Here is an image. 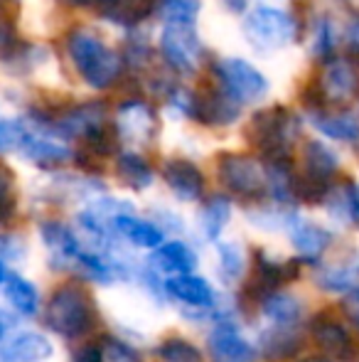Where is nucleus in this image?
I'll list each match as a JSON object with an SVG mask.
<instances>
[{"instance_id":"nucleus-1","label":"nucleus","mask_w":359,"mask_h":362,"mask_svg":"<svg viewBox=\"0 0 359 362\" xmlns=\"http://www.w3.org/2000/svg\"><path fill=\"white\" fill-rule=\"evenodd\" d=\"M67 54L79 79L96 91L111 89L123 72V59L91 30L77 28L67 35Z\"/></svg>"},{"instance_id":"nucleus-2","label":"nucleus","mask_w":359,"mask_h":362,"mask_svg":"<svg viewBox=\"0 0 359 362\" xmlns=\"http://www.w3.org/2000/svg\"><path fill=\"white\" fill-rule=\"evenodd\" d=\"M44 323L52 333L67 340L87 335L96 323V305L89 291L79 284H64L49 296Z\"/></svg>"},{"instance_id":"nucleus-3","label":"nucleus","mask_w":359,"mask_h":362,"mask_svg":"<svg viewBox=\"0 0 359 362\" xmlns=\"http://www.w3.org/2000/svg\"><path fill=\"white\" fill-rule=\"evenodd\" d=\"M296 134L298 121L286 106H271V109L256 111L246 124V141L266 158V163L291 160Z\"/></svg>"},{"instance_id":"nucleus-4","label":"nucleus","mask_w":359,"mask_h":362,"mask_svg":"<svg viewBox=\"0 0 359 362\" xmlns=\"http://www.w3.org/2000/svg\"><path fill=\"white\" fill-rule=\"evenodd\" d=\"M244 35L256 49L273 52V49L286 47L298 37V23L293 15L283 13V10L259 5L251 13H246Z\"/></svg>"},{"instance_id":"nucleus-5","label":"nucleus","mask_w":359,"mask_h":362,"mask_svg":"<svg viewBox=\"0 0 359 362\" xmlns=\"http://www.w3.org/2000/svg\"><path fill=\"white\" fill-rule=\"evenodd\" d=\"M214 76L219 81V89L239 106L254 104V101L264 99L269 91V79L246 59H219L214 64Z\"/></svg>"},{"instance_id":"nucleus-6","label":"nucleus","mask_w":359,"mask_h":362,"mask_svg":"<svg viewBox=\"0 0 359 362\" xmlns=\"http://www.w3.org/2000/svg\"><path fill=\"white\" fill-rule=\"evenodd\" d=\"M219 182L244 200H261L266 195V170L259 160L241 153H221L217 158Z\"/></svg>"},{"instance_id":"nucleus-7","label":"nucleus","mask_w":359,"mask_h":362,"mask_svg":"<svg viewBox=\"0 0 359 362\" xmlns=\"http://www.w3.org/2000/svg\"><path fill=\"white\" fill-rule=\"evenodd\" d=\"M160 49L165 62L180 74H195L205 59V47L195 25H165L160 35Z\"/></svg>"},{"instance_id":"nucleus-8","label":"nucleus","mask_w":359,"mask_h":362,"mask_svg":"<svg viewBox=\"0 0 359 362\" xmlns=\"http://www.w3.org/2000/svg\"><path fill=\"white\" fill-rule=\"evenodd\" d=\"M315 86L322 106H347L359 99V69L347 57H330Z\"/></svg>"},{"instance_id":"nucleus-9","label":"nucleus","mask_w":359,"mask_h":362,"mask_svg":"<svg viewBox=\"0 0 359 362\" xmlns=\"http://www.w3.org/2000/svg\"><path fill=\"white\" fill-rule=\"evenodd\" d=\"M39 237H42V244L49 252V259H52L54 267L59 269L77 267L84 249L79 237L67 224L57 222V219H47V222L39 224Z\"/></svg>"},{"instance_id":"nucleus-10","label":"nucleus","mask_w":359,"mask_h":362,"mask_svg":"<svg viewBox=\"0 0 359 362\" xmlns=\"http://www.w3.org/2000/svg\"><path fill=\"white\" fill-rule=\"evenodd\" d=\"M158 131L155 111L145 101H123L118 106V124L116 134L118 139L133 141V144H148Z\"/></svg>"},{"instance_id":"nucleus-11","label":"nucleus","mask_w":359,"mask_h":362,"mask_svg":"<svg viewBox=\"0 0 359 362\" xmlns=\"http://www.w3.org/2000/svg\"><path fill=\"white\" fill-rule=\"evenodd\" d=\"M312 340L317 343V348L327 355L330 360H352L355 355V343H352V335L340 320L330 318V315H317L310 325Z\"/></svg>"},{"instance_id":"nucleus-12","label":"nucleus","mask_w":359,"mask_h":362,"mask_svg":"<svg viewBox=\"0 0 359 362\" xmlns=\"http://www.w3.org/2000/svg\"><path fill=\"white\" fill-rule=\"evenodd\" d=\"M239 111H241V106L234 104V101L217 86V89H207V91H202V94H195L190 116L205 126H229L239 119Z\"/></svg>"},{"instance_id":"nucleus-13","label":"nucleus","mask_w":359,"mask_h":362,"mask_svg":"<svg viewBox=\"0 0 359 362\" xmlns=\"http://www.w3.org/2000/svg\"><path fill=\"white\" fill-rule=\"evenodd\" d=\"M163 180L175 192V197L185 202H195L205 195V175L187 158H170L163 165Z\"/></svg>"},{"instance_id":"nucleus-14","label":"nucleus","mask_w":359,"mask_h":362,"mask_svg":"<svg viewBox=\"0 0 359 362\" xmlns=\"http://www.w3.org/2000/svg\"><path fill=\"white\" fill-rule=\"evenodd\" d=\"M209 355L214 362H254L256 348L231 323H219L209 333Z\"/></svg>"},{"instance_id":"nucleus-15","label":"nucleus","mask_w":359,"mask_h":362,"mask_svg":"<svg viewBox=\"0 0 359 362\" xmlns=\"http://www.w3.org/2000/svg\"><path fill=\"white\" fill-rule=\"evenodd\" d=\"M18 153H23L25 160L42 168V170H54V168H62L64 163L72 160V151L67 146L59 144L52 136L35 134V131H28Z\"/></svg>"},{"instance_id":"nucleus-16","label":"nucleus","mask_w":359,"mask_h":362,"mask_svg":"<svg viewBox=\"0 0 359 362\" xmlns=\"http://www.w3.org/2000/svg\"><path fill=\"white\" fill-rule=\"evenodd\" d=\"M52 355V343L42 333H18L0 343V362H42Z\"/></svg>"},{"instance_id":"nucleus-17","label":"nucleus","mask_w":359,"mask_h":362,"mask_svg":"<svg viewBox=\"0 0 359 362\" xmlns=\"http://www.w3.org/2000/svg\"><path fill=\"white\" fill-rule=\"evenodd\" d=\"M111 227L114 234L128 239L133 247H143V249H158L160 244H165V234L160 227H155L153 222H145L138 219L133 212H123V215H116L111 219Z\"/></svg>"},{"instance_id":"nucleus-18","label":"nucleus","mask_w":359,"mask_h":362,"mask_svg":"<svg viewBox=\"0 0 359 362\" xmlns=\"http://www.w3.org/2000/svg\"><path fill=\"white\" fill-rule=\"evenodd\" d=\"M99 15L118 28H135L155 10V0H99Z\"/></svg>"},{"instance_id":"nucleus-19","label":"nucleus","mask_w":359,"mask_h":362,"mask_svg":"<svg viewBox=\"0 0 359 362\" xmlns=\"http://www.w3.org/2000/svg\"><path fill=\"white\" fill-rule=\"evenodd\" d=\"M165 291L173 296L175 300L192 308H212L217 300L214 288L205 281V279L195 276V274H185V276H175L165 281Z\"/></svg>"},{"instance_id":"nucleus-20","label":"nucleus","mask_w":359,"mask_h":362,"mask_svg":"<svg viewBox=\"0 0 359 362\" xmlns=\"http://www.w3.org/2000/svg\"><path fill=\"white\" fill-rule=\"evenodd\" d=\"M340 160L335 151L327 148L322 141H308L303 146V177H310L317 182H330V177L337 173Z\"/></svg>"},{"instance_id":"nucleus-21","label":"nucleus","mask_w":359,"mask_h":362,"mask_svg":"<svg viewBox=\"0 0 359 362\" xmlns=\"http://www.w3.org/2000/svg\"><path fill=\"white\" fill-rule=\"evenodd\" d=\"M291 239H293V247L298 249V254L303 259H310V262H315L332 242L327 229H322L315 222H308V219H293Z\"/></svg>"},{"instance_id":"nucleus-22","label":"nucleus","mask_w":359,"mask_h":362,"mask_svg":"<svg viewBox=\"0 0 359 362\" xmlns=\"http://www.w3.org/2000/svg\"><path fill=\"white\" fill-rule=\"evenodd\" d=\"M261 310H264V315L273 323V328L296 330L298 320L303 318L300 300L291 293H281V291H273L271 296H266L261 300Z\"/></svg>"},{"instance_id":"nucleus-23","label":"nucleus","mask_w":359,"mask_h":362,"mask_svg":"<svg viewBox=\"0 0 359 362\" xmlns=\"http://www.w3.org/2000/svg\"><path fill=\"white\" fill-rule=\"evenodd\" d=\"M116 175L130 190H145L153 182V168L143 156L133 151H123L116 158Z\"/></svg>"},{"instance_id":"nucleus-24","label":"nucleus","mask_w":359,"mask_h":362,"mask_svg":"<svg viewBox=\"0 0 359 362\" xmlns=\"http://www.w3.org/2000/svg\"><path fill=\"white\" fill-rule=\"evenodd\" d=\"M153 264L160 269V272L185 276V274H190L192 269L197 267V257L185 242H168V244H160V247L155 249Z\"/></svg>"},{"instance_id":"nucleus-25","label":"nucleus","mask_w":359,"mask_h":362,"mask_svg":"<svg viewBox=\"0 0 359 362\" xmlns=\"http://www.w3.org/2000/svg\"><path fill=\"white\" fill-rule=\"evenodd\" d=\"M312 126L327 139L342 141V144H359V121L352 119L350 114L317 111V114H312Z\"/></svg>"},{"instance_id":"nucleus-26","label":"nucleus","mask_w":359,"mask_h":362,"mask_svg":"<svg viewBox=\"0 0 359 362\" xmlns=\"http://www.w3.org/2000/svg\"><path fill=\"white\" fill-rule=\"evenodd\" d=\"M229 217H231L229 200H226V197H221V195L209 197V200L205 202V207H202V212H200L202 232H205L209 239H217L221 232H224Z\"/></svg>"},{"instance_id":"nucleus-27","label":"nucleus","mask_w":359,"mask_h":362,"mask_svg":"<svg viewBox=\"0 0 359 362\" xmlns=\"http://www.w3.org/2000/svg\"><path fill=\"white\" fill-rule=\"evenodd\" d=\"M261 348H264V353L269 355L271 360H283V358L296 355L298 348H300V343H298L296 330L271 328L261 335Z\"/></svg>"},{"instance_id":"nucleus-28","label":"nucleus","mask_w":359,"mask_h":362,"mask_svg":"<svg viewBox=\"0 0 359 362\" xmlns=\"http://www.w3.org/2000/svg\"><path fill=\"white\" fill-rule=\"evenodd\" d=\"M202 0H160L158 13L165 25H197Z\"/></svg>"},{"instance_id":"nucleus-29","label":"nucleus","mask_w":359,"mask_h":362,"mask_svg":"<svg viewBox=\"0 0 359 362\" xmlns=\"http://www.w3.org/2000/svg\"><path fill=\"white\" fill-rule=\"evenodd\" d=\"M160 362H202V353L185 338H168L158 345Z\"/></svg>"},{"instance_id":"nucleus-30","label":"nucleus","mask_w":359,"mask_h":362,"mask_svg":"<svg viewBox=\"0 0 359 362\" xmlns=\"http://www.w3.org/2000/svg\"><path fill=\"white\" fill-rule=\"evenodd\" d=\"M18 210V190H15V175L10 168L0 165V227L15 217Z\"/></svg>"},{"instance_id":"nucleus-31","label":"nucleus","mask_w":359,"mask_h":362,"mask_svg":"<svg viewBox=\"0 0 359 362\" xmlns=\"http://www.w3.org/2000/svg\"><path fill=\"white\" fill-rule=\"evenodd\" d=\"M320 284L322 288L327 291H335V293H350V291H355L359 286L357 281V274L350 272V269H325V272L320 274Z\"/></svg>"},{"instance_id":"nucleus-32","label":"nucleus","mask_w":359,"mask_h":362,"mask_svg":"<svg viewBox=\"0 0 359 362\" xmlns=\"http://www.w3.org/2000/svg\"><path fill=\"white\" fill-rule=\"evenodd\" d=\"M332 49H335V33H332L330 18H320L315 28V42H312V54L315 57H325V62L330 59Z\"/></svg>"},{"instance_id":"nucleus-33","label":"nucleus","mask_w":359,"mask_h":362,"mask_svg":"<svg viewBox=\"0 0 359 362\" xmlns=\"http://www.w3.org/2000/svg\"><path fill=\"white\" fill-rule=\"evenodd\" d=\"M219 259H221V274L226 279H239L244 272V254L236 244H221L219 247Z\"/></svg>"},{"instance_id":"nucleus-34","label":"nucleus","mask_w":359,"mask_h":362,"mask_svg":"<svg viewBox=\"0 0 359 362\" xmlns=\"http://www.w3.org/2000/svg\"><path fill=\"white\" fill-rule=\"evenodd\" d=\"M101 360L104 362H140L138 353H135L130 345L121 343V340H116V338L106 340V345L101 348Z\"/></svg>"},{"instance_id":"nucleus-35","label":"nucleus","mask_w":359,"mask_h":362,"mask_svg":"<svg viewBox=\"0 0 359 362\" xmlns=\"http://www.w3.org/2000/svg\"><path fill=\"white\" fill-rule=\"evenodd\" d=\"M15 47H18V33H15V23L8 18V13H5V10H0V57H8Z\"/></svg>"},{"instance_id":"nucleus-36","label":"nucleus","mask_w":359,"mask_h":362,"mask_svg":"<svg viewBox=\"0 0 359 362\" xmlns=\"http://www.w3.org/2000/svg\"><path fill=\"white\" fill-rule=\"evenodd\" d=\"M148 42H143V40H128V45H126V62L133 64V67H140V64L148 62Z\"/></svg>"},{"instance_id":"nucleus-37","label":"nucleus","mask_w":359,"mask_h":362,"mask_svg":"<svg viewBox=\"0 0 359 362\" xmlns=\"http://www.w3.org/2000/svg\"><path fill=\"white\" fill-rule=\"evenodd\" d=\"M342 305H345L347 318H350L352 323H355L357 328H359V286L347 293V298H345V303H342Z\"/></svg>"},{"instance_id":"nucleus-38","label":"nucleus","mask_w":359,"mask_h":362,"mask_svg":"<svg viewBox=\"0 0 359 362\" xmlns=\"http://www.w3.org/2000/svg\"><path fill=\"white\" fill-rule=\"evenodd\" d=\"M74 362H104L101 360V348H96V345H84V348L74 355Z\"/></svg>"},{"instance_id":"nucleus-39","label":"nucleus","mask_w":359,"mask_h":362,"mask_svg":"<svg viewBox=\"0 0 359 362\" xmlns=\"http://www.w3.org/2000/svg\"><path fill=\"white\" fill-rule=\"evenodd\" d=\"M347 197H350L352 222H359V182H352V185H347Z\"/></svg>"},{"instance_id":"nucleus-40","label":"nucleus","mask_w":359,"mask_h":362,"mask_svg":"<svg viewBox=\"0 0 359 362\" xmlns=\"http://www.w3.org/2000/svg\"><path fill=\"white\" fill-rule=\"evenodd\" d=\"M15 323H18V320H15V315L10 313V310L0 308V343H3L5 335H8L10 330L15 328Z\"/></svg>"},{"instance_id":"nucleus-41","label":"nucleus","mask_w":359,"mask_h":362,"mask_svg":"<svg viewBox=\"0 0 359 362\" xmlns=\"http://www.w3.org/2000/svg\"><path fill=\"white\" fill-rule=\"evenodd\" d=\"M347 40H350V45H359V15H355L347 25Z\"/></svg>"},{"instance_id":"nucleus-42","label":"nucleus","mask_w":359,"mask_h":362,"mask_svg":"<svg viewBox=\"0 0 359 362\" xmlns=\"http://www.w3.org/2000/svg\"><path fill=\"white\" fill-rule=\"evenodd\" d=\"M59 3L69 5V8H94L99 5V0H59Z\"/></svg>"},{"instance_id":"nucleus-43","label":"nucleus","mask_w":359,"mask_h":362,"mask_svg":"<svg viewBox=\"0 0 359 362\" xmlns=\"http://www.w3.org/2000/svg\"><path fill=\"white\" fill-rule=\"evenodd\" d=\"M221 3H224L231 13H246V5H249V0H221Z\"/></svg>"},{"instance_id":"nucleus-44","label":"nucleus","mask_w":359,"mask_h":362,"mask_svg":"<svg viewBox=\"0 0 359 362\" xmlns=\"http://www.w3.org/2000/svg\"><path fill=\"white\" fill-rule=\"evenodd\" d=\"M303 362H330V360H325V358H308V360H303Z\"/></svg>"},{"instance_id":"nucleus-45","label":"nucleus","mask_w":359,"mask_h":362,"mask_svg":"<svg viewBox=\"0 0 359 362\" xmlns=\"http://www.w3.org/2000/svg\"><path fill=\"white\" fill-rule=\"evenodd\" d=\"M10 0H0V10H5V5H8Z\"/></svg>"}]
</instances>
